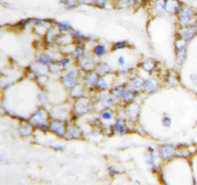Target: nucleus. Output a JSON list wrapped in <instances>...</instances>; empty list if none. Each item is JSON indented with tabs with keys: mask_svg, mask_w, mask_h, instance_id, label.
<instances>
[{
	"mask_svg": "<svg viewBox=\"0 0 197 185\" xmlns=\"http://www.w3.org/2000/svg\"><path fill=\"white\" fill-rule=\"evenodd\" d=\"M196 31V28L194 27L193 26H189V27H185L183 28L182 33L185 36V38H191Z\"/></svg>",
	"mask_w": 197,
	"mask_h": 185,
	"instance_id": "obj_3",
	"label": "nucleus"
},
{
	"mask_svg": "<svg viewBox=\"0 0 197 185\" xmlns=\"http://www.w3.org/2000/svg\"><path fill=\"white\" fill-rule=\"evenodd\" d=\"M165 10L168 13H177L179 11V5L175 0L165 1Z\"/></svg>",
	"mask_w": 197,
	"mask_h": 185,
	"instance_id": "obj_2",
	"label": "nucleus"
},
{
	"mask_svg": "<svg viewBox=\"0 0 197 185\" xmlns=\"http://www.w3.org/2000/svg\"><path fill=\"white\" fill-rule=\"evenodd\" d=\"M192 17V9L188 6L183 7L179 11V20L181 24L185 25L189 23Z\"/></svg>",
	"mask_w": 197,
	"mask_h": 185,
	"instance_id": "obj_1",
	"label": "nucleus"
}]
</instances>
